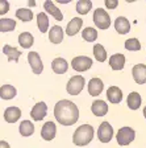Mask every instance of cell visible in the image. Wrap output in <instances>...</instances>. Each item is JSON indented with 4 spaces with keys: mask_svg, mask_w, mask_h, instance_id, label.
Returning a JSON list of instances; mask_svg holds the SVG:
<instances>
[{
    "mask_svg": "<svg viewBox=\"0 0 146 148\" xmlns=\"http://www.w3.org/2000/svg\"><path fill=\"white\" fill-rule=\"evenodd\" d=\"M54 116L57 122L62 126H73L79 119V110L71 101L62 99L57 102L54 107Z\"/></svg>",
    "mask_w": 146,
    "mask_h": 148,
    "instance_id": "obj_1",
    "label": "cell"
},
{
    "mask_svg": "<svg viewBox=\"0 0 146 148\" xmlns=\"http://www.w3.org/2000/svg\"><path fill=\"white\" fill-rule=\"evenodd\" d=\"M94 139V127L90 124H82L76 128L73 136V143L78 147H84Z\"/></svg>",
    "mask_w": 146,
    "mask_h": 148,
    "instance_id": "obj_2",
    "label": "cell"
},
{
    "mask_svg": "<svg viewBox=\"0 0 146 148\" xmlns=\"http://www.w3.org/2000/svg\"><path fill=\"white\" fill-rule=\"evenodd\" d=\"M94 23L99 29H108L111 25V17L107 11L103 8H97L94 12Z\"/></svg>",
    "mask_w": 146,
    "mask_h": 148,
    "instance_id": "obj_3",
    "label": "cell"
},
{
    "mask_svg": "<svg viewBox=\"0 0 146 148\" xmlns=\"http://www.w3.org/2000/svg\"><path fill=\"white\" fill-rule=\"evenodd\" d=\"M86 79L82 75H74L70 78V81L67 82V92L70 95H78L84 87Z\"/></svg>",
    "mask_w": 146,
    "mask_h": 148,
    "instance_id": "obj_4",
    "label": "cell"
},
{
    "mask_svg": "<svg viewBox=\"0 0 146 148\" xmlns=\"http://www.w3.org/2000/svg\"><path fill=\"white\" fill-rule=\"evenodd\" d=\"M136 138V132L134 130L130 127H121V128L117 131V136H116V140L120 145H128L129 143H132Z\"/></svg>",
    "mask_w": 146,
    "mask_h": 148,
    "instance_id": "obj_5",
    "label": "cell"
},
{
    "mask_svg": "<svg viewBox=\"0 0 146 148\" xmlns=\"http://www.w3.org/2000/svg\"><path fill=\"white\" fill-rule=\"evenodd\" d=\"M71 66L75 71H86L92 66V60L86 56H78L71 61Z\"/></svg>",
    "mask_w": 146,
    "mask_h": 148,
    "instance_id": "obj_6",
    "label": "cell"
},
{
    "mask_svg": "<svg viewBox=\"0 0 146 148\" xmlns=\"http://www.w3.org/2000/svg\"><path fill=\"white\" fill-rule=\"evenodd\" d=\"M113 136V128L108 122H103L97 130V138L101 143H109Z\"/></svg>",
    "mask_w": 146,
    "mask_h": 148,
    "instance_id": "obj_7",
    "label": "cell"
},
{
    "mask_svg": "<svg viewBox=\"0 0 146 148\" xmlns=\"http://www.w3.org/2000/svg\"><path fill=\"white\" fill-rule=\"evenodd\" d=\"M28 62L31 65L32 70H33L34 74H41L43 70V65H42V61H41V57L40 54L37 52H29L28 53Z\"/></svg>",
    "mask_w": 146,
    "mask_h": 148,
    "instance_id": "obj_8",
    "label": "cell"
},
{
    "mask_svg": "<svg viewBox=\"0 0 146 148\" xmlns=\"http://www.w3.org/2000/svg\"><path fill=\"white\" fill-rule=\"evenodd\" d=\"M46 114H48V106H46L45 102H38V103H36L31 111L32 119L36 120V122L42 120L43 118L46 116Z\"/></svg>",
    "mask_w": 146,
    "mask_h": 148,
    "instance_id": "obj_9",
    "label": "cell"
},
{
    "mask_svg": "<svg viewBox=\"0 0 146 148\" xmlns=\"http://www.w3.org/2000/svg\"><path fill=\"white\" fill-rule=\"evenodd\" d=\"M55 134H57V127H55L54 122H46L41 128V138L46 142L53 140L55 138Z\"/></svg>",
    "mask_w": 146,
    "mask_h": 148,
    "instance_id": "obj_10",
    "label": "cell"
},
{
    "mask_svg": "<svg viewBox=\"0 0 146 148\" xmlns=\"http://www.w3.org/2000/svg\"><path fill=\"white\" fill-rule=\"evenodd\" d=\"M132 74H133V78L136 81V83H138V85L146 83V65L143 64L134 65Z\"/></svg>",
    "mask_w": 146,
    "mask_h": 148,
    "instance_id": "obj_11",
    "label": "cell"
},
{
    "mask_svg": "<svg viewBox=\"0 0 146 148\" xmlns=\"http://www.w3.org/2000/svg\"><path fill=\"white\" fill-rule=\"evenodd\" d=\"M21 116V110L18 107H7L5 111H4V120L7 123H16Z\"/></svg>",
    "mask_w": 146,
    "mask_h": 148,
    "instance_id": "obj_12",
    "label": "cell"
},
{
    "mask_svg": "<svg viewBox=\"0 0 146 148\" xmlns=\"http://www.w3.org/2000/svg\"><path fill=\"white\" fill-rule=\"evenodd\" d=\"M115 29L120 34H126L130 31V23H129V20L126 17L120 16V17H117L115 20Z\"/></svg>",
    "mask_w": 146,
    "mask_h": 148,
    "instance_id": "obj_13",
    "label": "cell"
},
{
    "mask_svg": "<svg viewBox=\"0 0 146 148\" xmlns=\"http://www.w3.org/2000/svg\"><path fill=\"white\" fill-rule=\"evenodd\" d=\"M103 89H104V85H103V81H101L100 78H92V79L88 82L90 95H92V97L100 95Z\"/></svg>",
    "mask_w": 146,
    "mask_h": 148,
    "instance_id": "obj_14",
    "label": "cell"
},
{
    "mask_svg": "<svg viewBox=\"0 0 146 148\" xmlns=\"http://www.w3.org/2000/svg\"><path fill=\"white\" fill-rule=\"evenodd\" d=\"M91 111H92V114L97 118L104 116V115L108 112V105H107L104 101H101V99H97V101H95L94 103H92Z\"/></svg>",
    "mask_w": 146,
    "mask_h": 148,
    "instance_id": "obj_15",
    "label": "cell"
},
{
    "mask_svg": "<svg viewBox=\"0 0 146 148\" xmlns=\"http://www.w3.org/2000/svg\"><path fill=\"white\" fill-rule=\"evenodd\" d=\"M43 8H45L46 12H48L49 15H52L57 21H62V20H63V15H62V12L54 5V3H53L52 0H46L45 3H43Z\"/></svg>",
    "mask_w": 146,
    "mask_h": 148,
    "instance_id": "obj_16",
    "label": "cell"
},
{
    "mask_svg": "<svg viewBox=\"0 0 146 148\" xmlns=\"http://www.w3.org/2000/svg\"><path fill=\"white\" fill-rule=\"evenodd\" d=\"M107 98L113 105L120 103L122 101V91L117 86H111L109 89L107 90Z\"/></svg>",
    "mask_w": 146,
    "mask_h": 148,
    "instance_id": "obj_17",
    "label": "cell"
},
{
    "mask_svg": "<svg viewBox=\"0 0 146 148\" xmlns=\"http://www.w3.org/2000/svg\"><path fill=\"white\" fill-rule=\"evenodd\" d=\"M52 69H53V71H54L55 74H63V73H66L67 69H69V64H67V61L65 58L58 57V58L53 60Z\"/></svg>",
    "mask_w": 146,
    "mask_h": 148,
    "instance_id": "obj_18",
    "label": "cell"
},
{
    "mask_svg": "<svg viewBox=\"0 0 146 148\" xmlns=\"http://www.w3.org/2000/svg\"><path fill=\"white\" fill-rule=\"evenodd\" d=\"M83 25V20L79 17H74L66 28V34L67 36H75L78 32L80 31V28Z\"/></svg>",
    "mask_w": 146,
    "mask_h": 148,
    "instance_id": "obj_19",
    "label": "cell"
},
{
    "mask_svg": "<svg viewBox=\"0 0 146 148\" xmlns=\"http://www.w3.org/2000/svg\"><path fill=\"white\" fill-rule=\"evenodd\" d=\"M109 66L113 70H122L125 66V56L124 54H113L109 58Z\"/></svg>",
    "mask_w": 146,
    "mask_h": 148,
    "instance_id": "obj_20",
    "label": "cell"
},
{
    "mask_svg": "<svg viewBox=\"0 0 146 148\" xmlns=\"http://www.w3.org/2000/svg\"><path fill=\"white\" fill-rule=\"evenodd\" d=\"M49 40L53 44H59L63 40V29L59 25H54L52 27L50 32H49Z\"/></svg>",
    "mask_w": 146,
    "mask_h": 148,
    "instance_id": "obj_21",
    "label": "cell"
},
{
    "mask_svg": "<svg viewBox=\"0 0 146 148\" xmlns=\"http://www.w3.org/2000/svg\"><path fill=\"white\" fill-rule=\"evenodd\" d=\"M17 94V90L12 86V85H3L0 87V98L4 99V101H9V99H13Z\"/></svg>",
    "mask_w": 146,
    "mask_h": 148,
    "instance_id": "obj_22",
    "label": "cell"
},
{
    "mask_svg": "<svg viewBox=\"0 0 146 148\" xmlns=\"http://www.w3.org/2000/svg\"><path fill=\"white\" fill-rule=\"evenodd\" d=\"M3 53L8 57V61L9 62H17L18 58H20V56H21V53H20V50L16 49V48H13V46L11 45H4L3 48Z\"/></svg>",
    "mask_w": 146,
    "mask_h": 148,
    "instance_id": "obj_23",
    "label": "cell"
},
{
    "mask_svg": "<svg viewBox=\"0 0 146 148\" xmlns=\"http://www.w3.org/2000/svg\"><path fill=\"white\" fill-rule=\"evenodd\" d=\"M18 131L21 136H32L34 134V124L32 123L31 120H22L20 126H18Z\"/></svg>",
    "mask_w": 146,
    "mask_h": 148,
    "instance_id": "obj_24",
    "label": "cell"
},
{
    "mask_svg": "<svg viewBox=\"0 0 146 148\" xmlns=\"http://www.w3.org/2000/svg\"><path fill=\"white\" fill-rule=\"evenodd\" d=\"M33 42H34V38H33V36H32V33H29V32H22V33H20V36H18V44H20L21 48L29 49V48L33 45Z\"/></svg>",
    "mask_w": 146,
    "mask_h": 148,
    "instance_id": "obj_25",
    "label": "cell"
},
{
    "mask_svg": "<svg viewBox=\"0 0 146 148\" xmlns=\"http://www.w3.org/2000/svg\"><path fill=\"white\" fill-rule=\"evenodd\" d=\"M141 102H142L141 95L138 94L137 91H133V92H130V94H129L126 103H128V107L130 108V110H137V108H140Z\"/></svg>",
    "mask_w": 146,
    "mask_h": 148,
    "instance_id": "obj_26",
    "label": "cell"
},
{
    "mask_svg": "<svg viewBox=\"0 0 146 148\" xmlns=\"http://www.w3.org/2000/svg\"><path fill=\"white\" fill-rule=\"evenodd\" d=\"M37 25H38V29L40 32L45 33L49 29V17L45 12H40L37 15Z\"/></svg>",
    "mask_w": 146,
    "mask_h": 148,
    "instance_id": "obj_27",
    "label": "cell"
},
{
    "mask_svg": "<svg viewBox=\"0 0 146 148\" xmlns=\"http://www.w3.org/2000/svg\"><path fill=\"white\" fill-rule=\"evenodd\" d=\"M16 17L24 23L32 21V18H33V12H32L29 8H18L17 11H16Z\"/></svg>",
    "mask_w": 146,
    "mask_h": 148,
    "instance_id": "obj_28",
    "label": "cell"
},
{
    "mask_svg": "<svg viewBox=\"0 0 146 148\" xmlns=\"http://www.w3.org/2000/svg\"><path fill=\"white\" fill-rule=\"evenodd\" d=\"M92 8V1L91 0H79L76 3V12L80 15H87Z\"/></svg>",
    "mask_w": 146,
    "mask_h": 148,
    "instance_id": "obj_29",
    "label": "cell"
},
{
    "mask_svg": "<svg viewBox=\"0 0 146 148\" xmlns=\"http://www.w3.org/2000/svg\"><path fill=\"white\" fill-rule=\"evenodd\" d=\"M82 37H83V40L88 41V42H94V41H96V38H97V31L92 27H87L83 29Z\"/></svg>",
    "mask_w": 146,
    "mask_h": 148,
    "instance_id": "obj_30",
    "label": "cell"
},
{
    "mask_svg": "<svg viewBox=\"0 0 146 148\" xmlns=\"http://www.w3.org/2000/svg\"><path fill=\"white\" fill-rule=\"evenodd\" d=\"M16 28V21L12 18H0V32H11Z\"/></svg>",
    "mask_w": 146,
    "mask_h": 148,
    "instance_id": "obj_31",
    "label": "cell"
},
{
    "mask_svg": "<svg viewBox=\"0 0 146 148\" xmlns=\"http://www.w3.org/2000/svg\"><path fill=\"white\" fill-rule=\"evenodd\" d=\"M94 56L99 62H104L107 60V52L104 49V46L100 44H95L94 45Z\"/></svg>",
    "mask_w": 146,
    "mask_h": 148,
    "instance_id": "obj_32",
    "label": "cell"
},
{
    "mask_svg": "<svg viewBox=\"0 0 146 148\" xmlns=\"http://www.w3.org/2000/svg\"><path fill=\"white\" fill-rule=\"evenodd\" d=\"M125 49L132 50V52H136V50L141 49V44L137 38H129V40L125 41Z\"/></svg>",
    "mask_w": 146,
    "mask_h": 148,
    "instance_id": "obj_33",
    "label": "cell"
},
{
    "mask_svg": "<svg viewBox=\"0 0 146 148\" xmlns=\"http://www.w3.org/2000/svg\"><path fill=\"white\" fill-rule=\"evenodd\" d=\"M9 11V3L7 0H0V15H5Z\"/></svg>",
    "mask_w": 146,
    "mask_h": 148,
    "instance_id": "obj_34",
    "label": "cell"
},
{
    "mask_svg": "<svg viewBox=\"0 0 146 148\" xmlns=\"http://www.w3.org/2000/svg\"><path fill=\"white\" fill-rule=\"evenodd\" d=\"M119 5V3H117V0H105V7L109 9H115L116 7Z\"/></svg>",
    "mask_w": 146,
    "mask_h": 148,
    "instance_id": "obj_35",
    "label": "cell"
},
{
    "mask_svg": "<svg viewBox=\"0 0 146 148\" xmlns=\"http://www.w3.org/2000/svg\"><path fill=\"white\" fill-rule=\"evenodd\" d=\"M0 148H11L5 140H0Z\"/></svg>",
    "mask_w": 146,
    "mask_h": 148,
    "instance_id": "obj_36",
    "label": "cell"
},
{
    "mask_svg": "<svg viewBox=\"0 0 146 148\" xmlns=\"http://www.w3.org/2000/svg\"><path fill=\"white\" fill-rule=\"evenodd\" d=\"M58 3H62V4H65V3H70V0H58Z\"/></svg>",
    "mask_w": 146,
    "mask_h": 148,
    "instance_id": "obj_37",
    "label": "cell"
},
{
    "mask_svg": "<svg viewBox=\"0 0 146 148\" xmlns=\"http://www.w3.org/2000/svg\"><path fill=\"white\" fill-rule=\"evenodd\" d=\"M143 116H145V119H146V107L143 108Z\"/></svg>",
    "mask_w": 146,
    "mask_h": 148,
    "instance_id": "obj_38",
    "label": "cell"
}]
</instances>
